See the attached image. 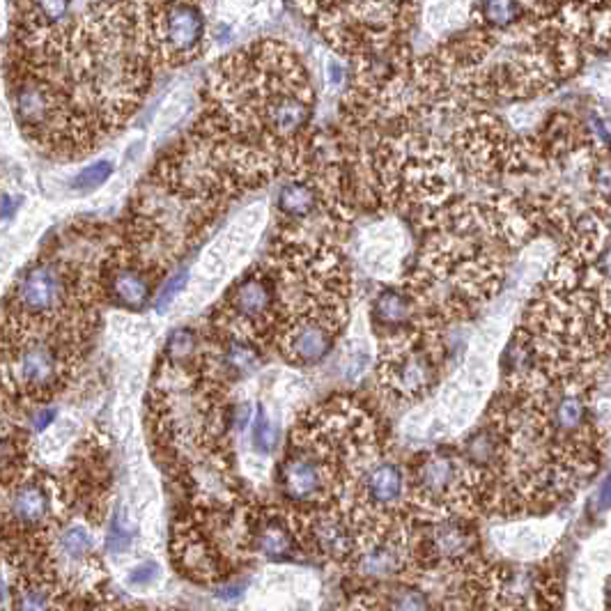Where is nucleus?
Masks as SVG:
<instances>
[{
  "label": "nucleus",
  "mask_w": 611,
  "mask_h": 611,
  "mask_svg": "<svg viewBox=\"0 0 611 611\" xmlns=\"http://www.w3.org/2000/svg\"><path fill=\"white\" fill-rule=\"evenodd\" d=\"M596 271L602 276V280H605L607 285H611V239L607 242V246L602 248L600 254H598L596 258Z\"/></svg>",
  "instance_id": "30"
},
{
  "label": "nucleus",
  "mask_w": 611,
  "mask_h": 611,
  "mask_svg": "<svg viewBox=\"0 0 611 611\" xmlns=\"http://www.w3.org/2000/svg\"><path fill=\"white\" fill-rule=\"evenodd\" d=\"M418 547H421V559L433 564H462L474 554L476 536L464 522L442 520V522H433Z\"/></svg>",
  "instance_id": "14"
},
{
  "label": "nucleus",
  "mask_w": 611,
  "mask_h": 611,
  "mask_svg": "<svg viewBox=\"0 0 611 611\" xmlns=\"http://www.w3.org/2000/svg\"><path fill=\"white\" fill-rule=\"evenodd\" d=\"M260 364V352L251 338L230 336L221 348V370L228 377H244Z\"/></svg>",
  "instance_id": "17"
},
{
  "label": "nucleus",
  "mask_w": 611,
  "mask_h": 611,
  "mask_svg": "<svg viewBox=\"0 0 611 611\" xmlns=\"http://www.w3.org/2000/svg\"><path fill=\"white\" fill-rule=\"evenodd\" d=\"M317 205H320V191L311 179H292V182L280 186L279 195H276L279 211L292 221L313 217Z\"/></svg>",
  "instance_id": "16"
},
{
  "label": "nucleus",
  "mask_w": 611,
  "mask_h": 611,
  "mask_svg": "<svg viewBox=\"0 0 611 611\" xmlns=\"http://www.w3.org/2000/svg\"><path fill=\"white\" fill-rule=\"evenodd\" d=\"M600 508H611V476L605 480V485H602Z\"/></svg>",
  "instance_id": "33"
},
{
  "label": "nucleus",
  "mask_w": 611,
  "mask_h": 611,
  "mask_svg": "<svg viewBox=\"0 0 611 611\" xmlns=\"http://www.w3.org/2000/svg\"><path fill=\"white\" fill-rule=\"evenodd\" d=\"M129 543H132V531L127 529L125 520H122V512L117 511L111 517V527H108V540H106V547L111 554H122L127 552Z\"/></svg>",
  "instance_id": "23"
},
{
  "label": "nucleus",
  "mask_w": 611,
  "mask_h": 611,
  "mask_svg": "<svg viewBox=\"0 0 611 611\" xmlns=\"http://www.w3.org/2000/svg\"><path fill=\"white\" fill-rule=\"evenodd\" d=\"M56 543H58L60 556H63L65 561H74V564L90 561L88 556L92 554V549H95L92 533H90L85 527H81V524H74V527L65 529Z\"/></svg>",
  "instance_id": "18"
},
{
  "label": "nucleus",
  "mask_w": 611,
  "mask_h": 611,
  "mask_svg": "<svg viewBox=\"0 0 611 611\" xmlns=\"http://www.w3.org/2000/svg\"><path fill=\"white\" fill-rule=\"evenodd\" d=\"M593 186H596V194L600 195L602 201H609L611 198V166L600 164L593 175Z\"/></svg>",
  "instance_id": "28"
},
{
  "label": "nucleus",
  "mask_w": 611,
  "mask_h": 611,
  "mask_svg": "<svg viewBox=\"0 0 611 611\" xmlns=\"http://www.w3.org/2000/svg\"><path fill=\"white\" fill-rule=\"evenodd\" d=\"M248 421H251V405H248V402H239V405L232 407V411H230V427L232 430L242 433L244 427L248 426Z\"/></svg>",
  "instance_id": "29"
},
{
  "label": "nucleus",
  "mask_w": 611,
  "mask_h": 611,
  "mask_svg": "<svg viewBox=\"0 0 611 611\" xmlns=\"http://www.w3.org/2000/svg\"><path fill=\"white\" fill-rule=\"evenodd\" d=\"M198 349H201L198 336H195L191 329H177V331L170 333L164 354L170 364L186 366L189 361H194V358L198 357Z\"/></svg>",
  "instance_id": "19"
},
{
  "label": "nucleus",
  "mask_w": 611,
  "mask_h": 611,
  "mask_svg": "<svg viewBox=\"0 0 611 611\" xmlns=\"http://www.w3.org/2000/svg\"><path fill=\"white\" fill-rule=\"evenodd\" d=\"M141 23L154 63L185 65L195 58L205 38V16L195 3H166L148 7Z\"/></svg>",
  "instance_id": "3"
},
{
  "label": "nucleus",
  "mask_w": 611,
  "mask_h": 611,
  "mask_svg": "<svg viewBox=\"0 0 611 611\" xmlns=\"http://www.w3.org/2000/svg\"><path fill=\"white\" fill-rule=\"evenodd\" d=\"M223 317L230 320V327L244 329L246 338L269 327L279 329L280 292L276 271L255 269L239 279L226 295Z\"/></svg>",
  "instance_id": "7"
},
{
  "label": "nucleus",
  "mask_w": 611,
  "mask_h": 611,
  "mask_svg": "<svg viewBox=\"0 0 611 611\" xmlns=\"http://www.w3.org/2000/svg\"><path fill=\"white\" fill-rule=\"evenodd\" d=\"M442 345L421 327L386 338L382 349V382L400 398H421L437 384Z\"/></svg>",
  "instance_id": "2"
},
{
  "label": "nucleus",
  "mask_w": 611,
  "mask_h": 611,
  "mask_svg": "<svg viewBox=\"0 0 611 611\" xmlns=\"http://www.w3.org/2000/svg\"><path fill=\"white\" fill-rule=\"evenodd\" d=\"M478 14L487 26L508 28L520 16V3L517 0H480Z\"/></svg>",
  "instance_id": "20"
},
{
  "label": "nucleus",
  "mask_w": 611,
  "mask_h": 611,
  "mask_svg": "<svg viewBox=\"0 0 611 611\" xmlns=\"http://www.w3.org/2000/svg\"><path fill=\"white\" fill-rule=\"evenodd\" d=\"M373 327L382 333V338L400 336L421 327V304L411 288H384L374 297L370 308Z\"/></svg>",
  "instance_id": "13"
},
{
  "label": "nucleus",
  "mask_w": 611,
  "mask_h": 611,
  "mask_svg": "<svg viewBox=\"0 0 611 611\" xmlns=\"http://www.w3.org/2000/svg\"><path fill=\"white\" fill-rule=\"evenodd\" d=\"M279 485L292 503L327 508L333 487L345 483L338 464L320 446L295 435L290 451L280 462Z\"/></svg>",
  "instance_id": "4"
},
{
  "label": "nucleus",
  "mask_w": 611,
  "mask_h": 611,
  "mask_svg": "<svg viewBox=\"0 0 611 611\" xmlns=\"http://www.w3.org/2000/svg\"><path fill=\"white\" fill-rule=\"evenodd\" d=\"M474 474L467 460L451 451H430L414 467L411 492L418 506H426L433 515L455 511L462 501L469 476Z\"/></svg>",
  "instance_id": "6"
},
{
  "label": "nucleus",
  "mask_w": 611,
  "mask_h": 611,
  "mask_svg": "<svg viewBox=\"0 0 611 611\" xmlns=\"http://www.w3.org/2000/svg\"><path fill=\"white\" fill-rule=\"evenodd\" d=\"M5 389L42 405L72 373V333L5 327Z\"/></svg>",
  "instance_id": "1"
},
{
  "label": "nucleus",
  "mask_w": 611,
  "mask_h": 611,
  "mask_svg": "<svg viewBox=\"0 0 611 611\" xmlns=\"http://www.w3.org/2000/svg\"><path fill=\"white\" fill-rule=\"evenodd\" d=\"M72 0H14V22L22 44H35L63 26Z\"/></svg>",
  "instance_id": "15"
},
{
  "label": "nucleus",
  "mask_w": 611,
  "mask_h": 611,
  "mask_svg": "<svg viewBox=\"0 0 611 611\" xmlns=\"http://www.w3.org/2000/svg\"><path fill=\"white\" fill-rule=\"evenodd\" d=\"M113 170H116L113 161L101 159V161H95V164L85 166L81 173H76V177L69 182V186H72L74 191H81V194H85V191H95L104 185L106 179L111 177Z\"/></svg>",
  "instance_id": "22"
},
{
  "label": "nucleus",
  "mask_w": 611,
  "mask_h": 611,
  "mask_svg": "<svg viewBox=\"0 0 611 611\" xmlns=\"http://www.w3.org/2000/svg\"><path fill=\"white\" fill-rule=\"evenodd\" d=\"M276 442H279V433H276V427L269 421L264 407L258 405L254 427H251V443H254V448L260 455H269L274 453Z\"/></svg>",
  "instance_id": "21"
},
{
  "label": "nucleus",
  "mask_w": 611,
  "mask_h": 611,
  "mask_svg": "<svg viewBox=\"0 0 611 611\" xmlns=\"http://www.w3.org/2000/svg\"><path fill=\"white\" fill-rule=\"evenodd\" d=\"M141 5H145V10L148 7H157V5H166V3H182V0H138ZM186 3H195V0H186Z\"/></svg>",
  "instance_id": "34"
},
{
  "label": "nucleus",
  "mask_w": 611,
  "mask_h": 611,
  "mask_svg": "<svg viewBox=\"0 0 611 611\" xmlns=\"http://www.w3.org/2000/svg\"><path fill=\"white\" fill-rule=\"evenodd\" d=\"M5 531L14 529V538L38 543L56 515L51 478L38 471H14V478H5Z\"/></svg>",
  "instance_id": "5"
},
{
  "label": "nucleus",
  "mask_w": 611,
  "mask_h": 611,
  "mask_svg": "<svg viewBox=\"0 0 611 611\" xmlns=\"http://www.w3.org/2000/svg\"><path fill=\"white\" fill-rule=\"evenodd\" d=\"M357 503L368 522H395L393 515L407 496V476L395 462H368L357 478Z\"/></svg>",
  "instance_id": "8"
},
{
  "label": "nucleus",
  "mask_w": 611,
  "mask_h": 611,
  "mask_svg": "<svg viewBox=\"0 0 611 611\" xmlns=\"http://www.w3.org/2000/svg\"><path fill=\"white\" fill-rule=\"evenodd\" d=\"M301 538H306L308 547L315 549L320 556L331 561L352 559L358 545L348 520L324 508H315V512L306 520Z\"/></svg>",
  "instance_id": "11"
},
{
  "label": "nucleus",
  "mask_w": 611,
  "mask_h": 611,
  "mask_svg": "<svg viewBox=\"0 0 611 611\" xmlns=\"http://www.w3.org/2000/svg\"><path fill=\"white\" fill-rule=\"evenodd\" d=\"M152 274L141 267L133 255L127 254V260L116 258L111 264L106 262L101 290L111 304L120 308H141L152 295Z\"/></svg>",
  "instance_id": "12"
},
{
  "label": "nucleus",
  "mask_w": 611,
  "mask_h": 611,
  "mask_svg": "<svg viewBox=\"0 0 611 611\" xmlns=\"http://www.w3.org/2000/svg\"><path fill=\"white\" fill-rule=\"evenodd\" d=\"M19 205H22V195H19V198H14L10 191H5V194H3V221L10 223V219L14 217L16 207Z\"/></svg>",
  "instance_id": "31"
},
{
  "label": "nucleus",
  "mask_w": 611,
  "mask_h": 611,
  "mask_svg": "<svg viewBox=\"0 0 611 611\" xmlns=\"http://www.w3.org/2000/svg\"><path fill=\"white\" fill-rule=\"evenodd\" d=\"M159 572H161V568H159L157 561H142L136 568L129 570L127 584L133 586V589H142V586L152 584L159 577Z\"/></svg>",
  "instance_id": "26"
},
{
  "label": "nucleus",
  "mask_w": 611,
  "mask_h": 611,
  "mask_svg": "<svg viewBox=\"0 0 611 611\" xmlns=\"http://www.w3.org/2000/svg\"><path fill=\"white\" fill-rule=\"evenodd\" d=\"M53 421H56V409H51V407L35 405L30 414H28V427L35 430V433H44Z\"/></svg>",
  "instance_id": "27"
},
{
  "label": "nucleus",
  "mask_w": 611,
  "mask_h": 611,
  "mask_svg": "<svg viewBox=\"0 0 611 611\" xmlns=\"http://www.w3.org/2000/svg\"><path fill=\"white\" fill-rule=\"evenodd\" d=\"M340 324L329 317L311 315L288 322L276 336L283 357L295 366H317L333 349Z\"/></svg>",
  "instance_id": "9"
},
{
  "label": "nucleus",
  "mask_w": 611,
  "mask_h": 611,
  "mask_svg": "<svg viewBox=\"0 0 611 611\" xmlns=\"http://www.w3.org/2000/svg\"><path fill=\"white\" fill-rule=\"evenodd\" d=\"M186 279H189V271L182 269V271H177V274H173L168 280H166L164 288H161L157 295V311H164L166 306H168L170 301L179 295V292H182V288L186 285Z\"/></svg>",
  "instance_id": "25"
},
{
  "label": "nucleus",
  "mask_w": 611,
  "mask_h": 611,
  "mask_svg": "<svg viewBox=\"0 0 611 611\" xmlns=\"http://www.w3.org/2000/svg\"><path fill=\"white\" fill-rule=\"evenodd\" d=\"M246 545L267 561H290L299 556L301 529L276 511L255 512L246 524Z\"/></svg>",
  "instance_id": "10"
},
{
  "label": "nucleus",
  "mask_w": 611,
  "mask_h": 611,
  "mask_svg": "<svg viewBox=\"0 0 611 611\" xmlns=\"http://www.w3.org/2000/svg\"><path fill=\"white\" fill-rule=\"evenodd\" d=\"M244 589H246V581H242V584L232 581V584L221 586V589H219V593H221V598H237Z\"/></svg>",
  "instance_id": "32"
},
{
  "label": "nucleus",
  "mask_w": 611,
  "mask_h": 611,
  "mask_svg": "<svg viewBox=\"0 0 611 611\" xmlns=\"http://www.w3.org/2000/svg\"><path fill=\"white\" fill-rule=\"evenodd\" d=\"M393 602H389L386 607L391 609H427L430 602H427L426 593L417 589H409V586H402V589L393 590Z\"/></svg>",
  "instance_id": "24"
}]
</instances>
